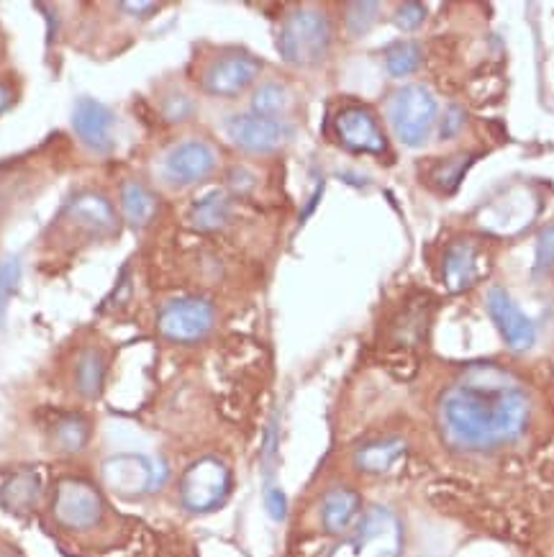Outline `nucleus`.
<instances>
[{"label":"nucleus","instance_id":"f257e3e1","mask_svg":"<svg viewBox=\"0 0 554 557\" xmlns=\"http://www.w3.org/2000/svg\"><path fill=\"white\" fill-rule=\"evenodd\" d=\"M529 424V391L493 365L470 368L439 401V427L457 450L488 452L513 445L529 432Z\"/></svg>","mask_w":554,"mask_h":557},{"label":"nucleus","instance_id":"f03ea898","mask_svg":"<svg viewBox=\"0 0 554 557\" xmlns=\"http://www.w3.org/2000/svg\"><path fill=\"white\" fill-rule=\"evenodd\" d=\"M403 524L388 506H372L329 557H401Z\"/></svg>","mask_w":554,"mask_h":557},{"label":"nucleus","instance_id":"7ed1b4c3","mask_svg":"<svg viewBox=\"0 0 554 557\" xmlns=\"http://www.w3.org/2000/svg\"><path fill=\"white\" fill-rule=\"evenodd\" d=\"M277 47L290 65H319L331 47V24L326 13H321L319 8H295L285 16Z\"/></svg>","mask_w":554,"mask_h":557},{"label":"nucleus","instance_id":"20e7f679","mask_svg":"<svg viewBox=\"0 0 554 557\" xmlns=\"http://www.w3.org/2000/svg\"><path fill=\"white\" fill-rule=\"evenodd\" d=\"M106 501L101 491L83 478H65L54 491L52 516L67 532H90L106 519Z\"/></svg>","mask_w":554,"mask_h":557},{"label":"nucleus","instance_id":"39448f33","mask_svg":"<svg viewBox=\"0 0 554 557\" xmlns=\"http://www.w3.org/2000/svg\"><path fill=\"white\" fill-rule=\"evenodd\" d=\"M437 98L426 85H406L390 101V121L395 137L406 147H421L437 124Z\"/></svg>","mask_w":554,"mask_h":557},{"label":"nucleus","instance_id":"423d86ee","mask_svg":"<svg viewBox=\"0 0 554 557\" xmlns=\"http://www.w3.org/2000/svg\"><path fill=\"white\" fill-rule=\"evenodd\" d=\"M231 491V470L219 457L195 460L180 478V504L193 514L219 509Z\"/></svg>","mask_w":554,"mask_h":557},{"label":"nucleus","instance_id":"0eeeda50","mask_svg":"<svg viewBox=\"0 0 554 557\" xmlns=\"http://www.w3.org/2000/svg\"><path fill=\"white\" fill-rule=\"evenodd\" d=\"M216 324V309L206 298H177L157 316V329L165 339L180 344L201 342Z\"/></svg>","mask_w":554,"mask_h":557},{"label":"nucleus","instance_id":"6e6552de","mask_svg":"<svg viewBox=\"0 0 554 557\" xmlns=\"http://www.w3.org/2000/svg\"><path fill=\"white\" fill-rule=\"evenodd\" d=\"M167 465L152 463L142 455H116L103 463V483L124 498L144 496L165 483Z\"/></svg>","mask_w":554,"mask_h":557},{"label":"nucleus","instance_id":"1a4fd4ad","mask_svg":"<svg viewBox=\"0 0 554 557\" xmlns=\"http://www.w3.org/2000/svg\"><path fill=\"white\" fill-rule=\"evenodd\" d=\"M262 62L249 52H224L213 57L203 70L201 85L208 95L216 98H234L244 93L254 80L260 78Z\"/></svg>","mask_w":554,"mask_h":557},{"label":"nucleus","instance_id":"9d476101","mask_svg":"<svg viewBox=\"0 0 554 557\" xmlns=\"http://www.w3.org/2000/svg\"><path fill=\"white\" fill-rule=\"evenodd\" d=\"M226 134L231 142L252 155H272L290 142V129L283 119H267L257 113H236L226 121Z\"/></svg>","mask_w":554,"mask_h":557},{"label":"nucleus","instance_id":"9b49d317","mask_svg":"<svg viewBox=\"0 0 554 557\" xmlns=\"http://www.w3.org/2000/svg\"><path fill=\"white\" fill-rule=\"evenodd\" d=\"M219 165V152L206 139H188L170 149L162 160V175L175 188L201 183Z\"/></svg>","mask_w":554,"mask_h":557},{"label":"nucleus","instance_id":"f8f14e48","mask_svg":"<svg viewBox=\"0 0 554 557\" xmlns=\"http://www.w3.org/2000/svg\"><path fill=\"white\" fill-rule=\"evenodd\" d=\"M334 134L349 152H362V155H385L388 152L383 126L367 106H347L336 113Z\"/></svg>","mask_w":554,"mask_h":557},{"label":"nucleus","instance_id":"ddd939ff","mask_svg":"<svg viewBox=\"0 0 554 557\" xmlns=\"http://www.w3.org/2000/svg\"><path fill=\"white\" fill-rule=\"evenodd\" d=\"M488 314L493 319V324L498 326L503 342L513 352H526L534 347V342H537V326L513 303V298L503 288H490Z\"/></svg>","mask_w":554,"mask_h":557},{"label":"nucleus","instance_id":"4468645a","mask_svg":"<svg viewBox=\"0 0 554 557\" xmlns=\"http://www.w3.org/2000/svg\"><path fill=\"white\" fill-rule=\"evenodd\" d=\"M113 113L95 98H77L75 111H72V129L80 137V142L95 152V155H108L113 152Z\"/></svg>","mask_w":554,"mask_h":557},{"label":"nucleus","instance_id":"2eb2a0df","mask_svg":"<svg viewBox=\"0 0 554 557\" xmlns=\"http://www.w3.org/2000/svg\"><path fill=\"white\" fill-rule=\"evenodd\" d=\"M62 219H67L77 229L98 234V237H113L118 232L116 208L111 206V201L103 193H93V190H85V193L72 198L65 206Z\"/></svg>","mask_w":554,"mask_h":557},{"label":"nucleus","instance_id":"dca6fc26","mask_svg":"<svg viewBox=\"0 0 554 557\" xmlns=\"http://www.w3.org/2000/svg\"><path fill=\"white\" fill-rule=\"evenodd\" d=\"M442 275L447 288L454 293L467 291L478 283L483 275V257H480L478 244L467 242V239L449 244V249L444 252Z\"/></svg>","mask_w":554,"mask_h":557},{"label":"nucleus","instance_id":"f3484780","mask_svg":"<svg viewBox=\"0 0 554 557\" xmlns=\"http://www.w3.org/2000/svg\"><path fill=\"white\" fill-rule=\"evenodd\" d=\"M362 516V498L354 488L336 486L321 498V527L329 534H347Z\"/></svg>","mask_w":554,"mask_h":557},{"label":"nucleus","instance_id":"a211bd4d","mask_svg":"<svg viewBox=\"0 0 554 557\" xmlns=\"http://www.w3.org/2000/svg\"><path fill=\"white\" fill-rule=\"evenodd\" d=\"M403 455H406V442L403 439H372L367 445L357 447V452H354V468L365 475H383L401 463Z\"/></svg>","mask_w":554,"mask_h":557},{"label":"nucleus","instance_id":"6ab92c4d","mask_svg":"<svg viewBox=\"0 0 554 557\" xmlns=\"http://www.w3.org/2000/svg\"><path fill=\"white\" fill-rule=\"evenodd\" d=\"M108 373V360L98 347H88L77 355L75 362V391L83 398H98L103 391V383H106Z\"/></svg>","mask_w":554,"mask_h":557},{"label":"nucleus","instance_id":"aec40b11","mask_svg":"<svg viewBox=\"0 0 554 557\" xmlns=\"http://www.w3.org/2000/svg\"><path fill=\"white\" fill-rule=\"evenodd\" d=\"M121 208H124V216L131 226L144 229L157 216V196L147 185L126 180L124 188H121Z\"/></svg>","mask_w":554,"mask_h":557},{"label":"nucleus","instance_id":"412c9836","mask_svg":"<svg viewBox=\"0 0 554 557\" xmlns=\"http://www.w3.org/2000/svg\"><path fill=\"white\" fill-rule=\"evenodd\" d=\"M39 496H42V480H39L36 473H31V470L13 475L6 486H3V491H0L3 506L16 511V514H24V511L34 509Z\"/></svg>","mask_w":554,"mask_h":557},{"label":"nucleus","instance_id":"4be33fe9","mask_svg":"<svg viewBox=\"0 0 554 557\" xmlns=\"http://www.w3.org/2000/svg\"><path fill=\"white\" fill-rule=\"evenodd\" d=\"M231 216V198L221 190H213L206 198L195 203L193 211H190V221H193L195 229H203V232H216L221 226L229 221Z\"/></svg>","mask_w":554,"mask_h":557},{"label":"nucleus","instance_id":"5701e85b","mask_svg":"<svg viewBox=\"0 0 554 557\" xmlns=\"http://www.w3.org/2000/svg\"><path fill=\"white\" fill-rule=\"evenodd\" d=\"M54 442L62 452H83L90 442V421L83 414H67L54 427Z\"/></svg>","mask_w":554,"mask_h":557},{"label":"nucleus","instance_id":"b1692460","mask_svg":"<svg viewBox=\"0 0 554 557\" xmlns=\"http://www.w3.org/2000/svg\"><path fill=\"white\" fill-rule=\"evenodd\" d=\"M290 93L285 85L280 83H265L254 90L252 108L257 116H267V119H280V113L288 111Z\"/></svg>","mask_w":554,"mask_h":557},{"label":"nucleus","instance_id":"393cba45","mask_svg":"<svg viewBox=\"0 0 554 557\" xmlns=\"http://www.w3.org/2000/svg\"><path fill=\"white\" fill-rule=\"evenodd\" d=\"M421 47L416 42H398L385 54V67L393 78H408L419 70Z\"/></svg>","mask_w":554,"mask_h":557},{"label":"nucleus","instance_id":"a878e982","mask_svg":"<svg viewBox=\"0 0 554 557\" xmlns=\"http://www.w3.org/2000/svg\"><path fill=\"white\" fill-rule=\"evenodd\" d=\"M18 283H21V260L8 257L0 262V326L6 324L8 306H11V298L16 296Z\"/></svg>","mask_w":554,"mask_h":557},{"label":"nucleus","instance_id":"bb28decb","mask_svg":"<svg viewBox=\"0 0 554 557\" xmlns=\"http://www.w3.org/2000/svg\"><path fill=\"white\" fill-rule=\"evenodd\" d=\"M470 167V157H447V160L437 162L434 170H431V178H434V188H439L442 193L457 188L460 178L465 175V170Z\"/></svg>","mask_w":554,"mask_h":557},{"label":"nucleus","instance_id":"cd10ccee","mask_svg":"<svg viewBox=\"0 0 554 557\" xmlns=\"http://www.w3.org/2000/svg\"><path fill=\"white\" fill-rule=\"evenodd\" d=\"M380 16V3H352L347 6V31L352 36H365Z\"/></svg>","mask_w":554,"mask_h":557},{"label":"nucleus","instance_id":"c85d7f7f","mask_svg":"<svg viewBox=\"0 0 554 557\" xmlns=\"http://www.w3.org/2000/svg\"><path fill=\"white\" fill-rule=\"evenodd\" d=\"M554 267V224L547 226L537 239V252H534V278L552 273Z\"/></svg>","mask_w":554,"mask_h":557},{"label":"nucleus","instance_id":"c756f323","mask_svg":"<svg viewBox=\"0 0 554 557\" xmlns=\"http://www.w3.org/2000/svg\"><path fill=\"white\" fill-rule=\"evenodd\" d=\"M395 24L403 31H416L426 18V8L421 3H401L395 8Z\"/></svg>","mask_w":554,"mask_h":557},{"label":"nucleus","instance_id":"7c9ffc66","mask_svg":"<svg viewBox=\"0 0 554 557\" xmlns=\"http://www.w3.org/2000/svg\"><path fill=\"white\" fill-rule=\"evenodd\" d=\"M265 504L275 522H283L285 516H288V498H285V493L280 491V488H275V486L267 488Z\"/></svg>","mask_w":554,"mask_h":557},{"label":"nucleus","instance_id":"2f4dec72","mask_svg":"<svg viewBox=\"0 0 554 557\" xmlns=\"http://www.w3.org/2000/svg\"><path fill=\"white\" fill-rule=\"evenodd\" d=\"M165 113L172 121H185L190 119V113H193V103H190L185 95H172V106H167Z\"/></svg>","mask_w":554,"mask_h":557},{"label":"nucleus","instance_id":"473e14b6","mask_svg":"<svg viewBox=\"0 0 554 557\" xmlns=\"http://www.w3.org/2000/svg\"><path fill=\"white\" fill-rule=\"evenodd\" d=\"M462 121H465V116H462L460 108H449V113H447V116H444L442 139H449V137H452V129H454V131L460 129Z\"/></svg>","mask_w":554,"mask_h":557},{"label":"nucleus","instance_id":"72a5a7b5","mask_svg":"<svg viewBox=\"0 0 554 557\" xmlns=\"http://www.w3.org/2000/svg\"><path fill=\"white\" fill-rule=\"evenodd\" d=\"M121 11H131V16H152V11L160 8V3H121Z\"/></svg>","mask_w":554,"mask_h":557},{"label":"nucleus","instance_id":"f704fd0d","mask_svg":"<svg viewBox=\"0 0 554 557\" xmlns=\"http://www.w3.org/2000/svg\"><path fill=\"white\" fill-rule=\"evenodd\" d=\"M13 88L8 83H0V113H6L13 103Z\"/></svg>","mask_w":554,"mask_h":557}]
</instances>
